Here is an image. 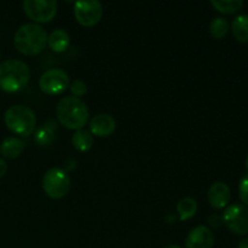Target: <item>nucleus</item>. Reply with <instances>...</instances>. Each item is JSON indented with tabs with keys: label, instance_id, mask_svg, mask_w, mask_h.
I'll return each instance as SVG.
<instances>
[{
	"label": "nucleus",
	"instance_id": "f257e3e1",
	"mask_svg": "<svg viewBox=\"0 0 248 248\" xmlns=\"http://www.w3.org/2000/svg\"><path fill=\"white\" fill-rule=\"evenodd\" d=\"M56 116L68 130H81L89 121L87 106L77 97H63L56 107Z\"/></svg>",
	"mask_w": 248,
	"mask_h": 248
},
{
	"label": "nucleus",
	"instance_id": "f03ea898",
	"mask_svg": "<svg viewBox=\"0 0 248 248\" xmlns=\"http://www.w3.org/2000/svg\"><path fill=\"white\" fill-rule=\"evenodd\" d=\"M47 33L41 26L27 23L19 27L15 33L14 44L18 52L24 56H36L47 45Z\"/></svg>",
	"mask_w": 248,
	"mask_h": 248
},
{
	"label": "nucleus",
	"instance_id": "7ed1b4c3",
	"mask_svg": "<svg viewBox=\"0 0 248 248\" xmlns=\"http://www.w3.org/2000/svg\"><path fill=\"white\" fill-rule=\"evenodd\" d=\"M31 80L27 63L19 60H7L0 64V90L9 93L21 91Z\"/></svg>",
	"mask_w": 248,
	"mask_h": 248
},
{
	"label": "nucleus",
	"instance_id": "20e7f679",
	"mask_svg": "<svg viewBox=\"0 0 248 248\" xmlns=\"http://www.w3.org/2000/svg\"><path fill=\"white\" fill-rule=\"evenodd\" d=\"M4 121L12 133L21 137H28L35 131L36 116L26 106H14L5 111Z\"/></svg>",
	"mask_w": 248,
	"mask_h": 248
},
{
	"label": "nucleus",
	"instance_id": "39448f33",
	"mask_svg": "<svg viewBox=\"0 0 248 248\" xmlns=\"http://www.w3.org/2000/svg\"><path fill=\"white\" fill-rule=\"evenodd\" d=\"M70 189V178L67 172L58 167L50 169L43 177V190L50 199L61 200Z\"/></svg>",
	"mask_w": 248,
	"mask_h": 248
},
{
	"label": "nucleus",
	"instance_id": "423d86ee",
	"mask_svg": "<svg viewBox=\"0 0 248 248\" xmlns=\"http://www.w3.org/2000/svg\"><path fill=\"white\" fill-rule=\"evenodd\" d=\"M23 11L34 23H48L57 14V1L55 0H24Z\"/></svg>",
	"mask_w": 248,
	"mask_h": 248
},
{
	"label": "nucleus",
	"instance_id": "0eeeda50",
	"mask_svg": "<svg viewBox=\"0 0 248 248\" xmlns=\"http://www.w3.org/2000/svg\"><path fill=\"white\" fill-rule=\"evenodd\" d=\"M223 223L235 235L245 236L248 234V207L242 203H234L224 211Z\"/></svg>",
	"mask_w": 248,
	"mask_h": 248
},
{
	"label": "nucleus",
	"instance_id": "6e6552de",
	"mask_svg": "<svg viewBox=\"0 0 248 248\" xmlns=\"http://www.w3.org/2000/svg\"><path fill=\"white\" fill-rule=\"evenodd\" d=\"M39 87L48 96L61 94L69 87V75L58 68L48 69L39 79Z\"/></svg>",
	"mask_w": 248,
	"mask_h": 248
},
{
	"label": "nucleus",
	"instance_id": "1a4fd4ad",
	"mask_svg": "<svg viewBox=\"0 0 248 248\" xmlns=\"http://www.w3.org/2000/svg\"><path fill=\"white\" fill-rule=\"evenodd\" d=\"M103 6L97 0H80L74 5V16L78 23L84 27H93L101 21Z\"/></svg>",
	"mask_w": 248,
	"mask_h": 248
},
{
	"label": "nucleus",
	"instance_id": "9d476101",
	"mask_svg": "<svg viewBox=\"0 0 248 248\" xmlns=\"http://www.w3.org/2000/svg\"><path fill=\"white\" fill-rule=\"evenodd\" d=\"M215 236L210 228L199 225L189 232L186 240V248H212Z\"/></svg>",
	"mask_w": 248,
	"mask_h": 248
},
{
	"label": "nucleus",
	"instance_id": "9b49d317",
	"mask_svg": "<svg viewBox=\"0 0 248 248\" xmlns=\"http://www.w3.org/2000/svg\"><path fill=\"white\" fill-rule=\"evenodd\" d=\"M232 198V191L224 182H216L208 189L207 199L210 205L216 210H222L227 207Z\"/></svg>",
	"mask_w": 248,
	"mask_h": 248
},
{
	"label": "nucleus",
	"instance_id": "f8f14e48",
	"mask_svg": "<svg viewBox=\"0 0 248 248\" xmlns=\"http://www.w3.org/2000/svg\"><path fill=\"white\" fill-rule=\"evenodd\" d=\"M116 123L109 114H97L90 121V132L97 137H109L115 131Z\"/></svg>",
	"mask_w": 248,
	"mask_h": 248
},
{
	"label": "nucleus",
	"instance_id": "ddd939ff",
	"mask_svg": "<svg viewBox=\"0 0 248 248\" xmlns=\"http://www.w3.org/2000/svg\"><path fill=\"white\" fill-rule=\"evenodd\" d=\"M24 142L17 137H9L0 144V154L6 159H16L23 153Z\"/></svg>",
	"mask_w": 248,
	"mask_h": 248
},
{
	"label": "nucleus",
	"instance_id": "4468645a",
	"mask_svg": "<svg viewBox=\"0 0 248 248\" xmlns=\"http://www.w3.org/2000/svg\"><path fill=\"white\" fill-rule=\"evenodd\" d=\"M70 43V36L63 29H55L47 38V45L53 52L62 53L68 48Z\"/></svg>",
	"mask_w": 248,
	"mask_h": 248
},
{
	"label": "nucleus",
	"instance_id": "2eb2a0df",
	"mask_svg": "<svg viewBox=\"0 0 248 248\" xmlns=\"http://www.w3.org/2000/svg\"><path fill=\"white\" fill-rule=\"evenodd\" d=\"M57 128V125L53 120H48L47 123L44 124L40 128L35 132V142L41 147H47L55 140V130Z\"/></svg>",
	"mask_w": 248,
	"mask_h": 248
},
{
	"label": "nucleus",
	"instance_id": "dca6fc26",
	"mask_svg": "<svg viewBox=\"0 0 248 248\" xmlns=\"http://www.w3.org/2000/svg\"><path fill=\"white\" fill-rule=\"evenodd\" d=\"M72 144L79 152H89L93 145V136L91 135L90 131L84 130V128L75 131L72 137Z\"/></svg>",
	"mask_w": 248,
	"mask_h": 248
},
{
	"label": "nucleus",
	"instance_id": "f3484780",
	"mask_svg": "<svg viewBox=\"0 0 248 248\" xmlns=\"http://www.w3.org/2000/svg\"><path fill=\"white\" fill-rule=\"evenodd\" d=\"M232 31L235 39L240 43H248V16L240 15L232 22Z\"/></svg>",
	"mask_w": 248,
	"mask_h": 248
},
{
	"label": "nucleus",
	"instance_id": "a211bd4d",
	"mask_svg": "<svg viewBox=\"0 0 248 248\" xmlns=\"http://www.w3.org/2000/svg\"><path fill=\"white\" fill-rule=\"evenodd\" d=\"M198 212V202L196 200L191 198H184L177 205V213H178V218L182 222L189 220L193 218Z\"/></svg>",
	"mask_w": 248,
	"mask_h": 248
},
{
	"label": "nucleus",
	"instance_id": "6ab92c4d",
	"mask_svg": "<svg viewBox=\"0 0 248 248\" xmlns=\"http://www.w3.org/2000/svg\"><path fill=\"white\" fill-rule=\"evenodd\" d=\"M211 5L222 14L232 15L241 10V7L244 6V1L242 0H212Z\"/></svg>",
	"mask_w": 248,
	"mask_h": 248
},
{
	"label": "nucleus",
	"instance_id": "aec40b11",
	"mask_svg": "<svg viewBox=\"0 0 248 248\" xmlns=\"http://www.w3.org/2000/svg\"><path fill=\"white\" fill-rule=\"evenodd\" d=\"M229 31V22L224 17H216L210 24V34L217 40L225 38Z\"/></svg>",
	"mask_w": 248,
	"mask_h": 248
},
{
	"label": "nucleus",
	"instance_id": "412c9836",
	"mask_svg": "<svg viewBox=\"0 0 248 248\" xmlns=\"http://www.w3.org/2000/svg\"><path fill=\"white\" fill-rule=\"evenodd\" d=\"M69 89H70V92H72L73 97L79 98V97H82L86 94L87 85L85 84L84 81H81V80H75V81H73L72 84H70Z\"/></svg>",
	"mask_w": 248,
	"mask_h": 248
},
{
	"label": "nucleus",
	"instance_id": "4be33fe9",
	"mask_svg": "<svg viewBox=\"0 0 248 248\" xmlns=\"http://www.w3.org/2000/svg\"><path fill=\"white\" fill-rule=\"evenodd\" d=\"M239 196L241 199L242 203L248 206V174L242 177L239 184Z\"/></svg>",
	"mask_w": 248,
	"mask_h": 248
},
{
	"label": "nucleus",
	"instance_id": "5701e85b",
	"mask_svg": "<svg viewBox=\"0 0 248 248\" xmlns=\"http://www.w3.org/2000/svg\"><path fill=\"white\" fill-rule=\"evenodd\" d=\"M77 165H78V161L75 159H73V157H69V159H67L64 161V171L65 172H72L74 171L75 169H77Z\"/></svg>",
	"mask_w": 248,
	"mask_h": 248
},
{
	"label": "nucleus",
	"instance_id": "b1692460",
	"mask_svg": "<svg viewBox=\"0 0 248 248\" xmlns=\"http://www.w3.org/2000/svg\"><path fill=\"white\" fill-rule=\"evenodd\" d=\"M6 172H7L6 161H5L4 159H1V157H0V178L5 176V174H6Z\"/></svg>",
	"mask_w": 248,
	"mask_h": 248
},
{
	"label": "nucleus",
	"instance_id": "393cba45",
	"mask_svg": "<svg viewBox=\"0 0 248 248\" xmlns=\"http://www.w3.org/2000/svg\"><path fill=\"white\" fill-rule=\"evenodd\" d=\"M237 248H248V236L244 237V239L240 241L239 247H237Z\"/></svg>",
	"mask_w": 248,
	"mask_h": 248
},
{
	"label": "nucleus",
	"instance_id": "a878e982",
	"mask_svg": "<svg viewBox=\"0 0 248 248\" xmlns=\"http://www.w3.org/2000/svg\"><path fill=\"white\" fill-rule=\"evenodd\" d=\"M165 248H182V247L177 246V245H169V246H166Z\"/></svg>",
	"mask_w": 248,
	"mask_h": 248
},
{
	"label": "nucleus",
	"instance_id": "bb28decb",
	"mask_svg": "<svg viewBox=\"0 0 248 248\" xmlns=\"http://www.w3.org/2000/svg\"><path fill=\"white\" fill-rule=\"evenodd\" d=\"M245 166H246V169L248 170V155H247V157H246V161H245Z\"/></svg>",
	"mask_w": 248,
	"mask_h": 248
}]
</instances>
